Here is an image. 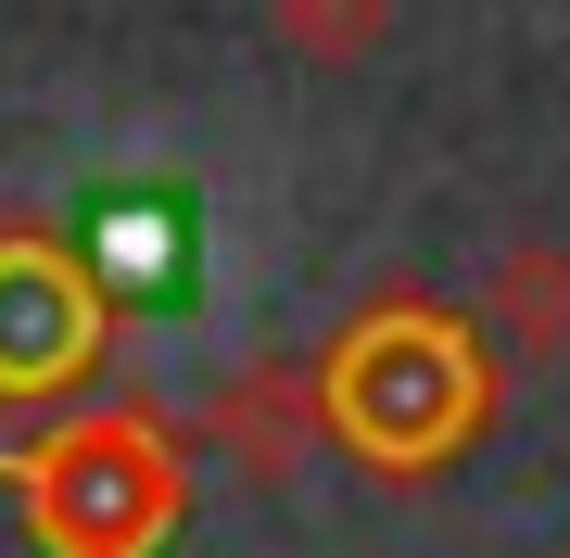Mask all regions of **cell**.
<instances>
[{"instance_id":"cell-1","label":"cell","mask_w":570,"mask_h":558,"mask_svg":"<svg viewBox=\"0 0 570 558\" xmlns=\"http://www.w3.org/2000/svg\"><path fill=\"white\" fill-rule=\"evenodd\" d=\"M494 407H508V355L444 292H381L317 355V432L381 482H431L494 432Z\"/></svg>"},{"instance_id":"cell-5","label":"cell","mask_w":570,"mask_h":558,"mask_svg":"<svg viewBox=\"0 0 570 558\" xmlns=\"http://www.w3.org/2000/svg\"><path fill=\"white\" fill-rule=\"evenodd\" d=\"M482 331L508 343L520 369H558V355H570V242H558V228L494 242V267H482Z\"/></svg>"},{"instance_id":"cell-7","label":"cell","mask_w":570,"mask_h":558,"mask_svg":"<svg viewBox=\"0 0 570 558\" xmlns=\"http://www.w3.org/2000/svg\"><path fill=\"white\" fill-rule=\"evenodd\" d=\"M558 558H570V546H558Z\"/></svg>"},{"instance_id":"cell-3","label":"cell","mask_w":570,"mask_h":558,"mask_svg":"<svg viewBox=\"0 0 570 558\" xmlns=\"http://www.w3.org/2000/svg\"><path fill=\"white\" fill-rule=\"evenodd\" d=\"M115 292L51 216H0V407H51L102 369Z\"/></svg>"},{"instance_id":"cell-6","label":"cell","mask_w":570,"mask_h":558,"mask_svg":"<svg viewBox=\"0 0 570 558\" xmlns=\"http://www.w3.org/2000/svg\"><path fill=\"white\" fill-rule=\"evenodd\" d=\"M266 26H279V51L305 63H367L393 26V0H266Z\"/></svg>"},{"instance_id":"cell-2","label":"cell","mask_w":570,"mask_h":558,"mask_svg":"<svg viewBox=\"0 0 570 558\" xmlns=\"http://www.w3.org/2000/svg\"><path fill=\"white\" fill-rule=\"evenodd\" d=\"M0 496L26 508L39 558H165L190 520V432L165 407L102 393L51 432L0 444Z\"/></svg>"},{"instance_id":"cell-4","label":"cell","mask_w":570,"mask_h":558,"mask_svg":"<svg viewBox=\"0 0 570 558\" xmlns=\"http://www.w3.org/2000/svg\"><path fill=\"white\" fill-rule=\"evenodd\" d=\"M204 444L228 470H254V482H292L330 444L317 432V355H254V369H228L216 407H204Z\"/></svg>"}]
</instances>
